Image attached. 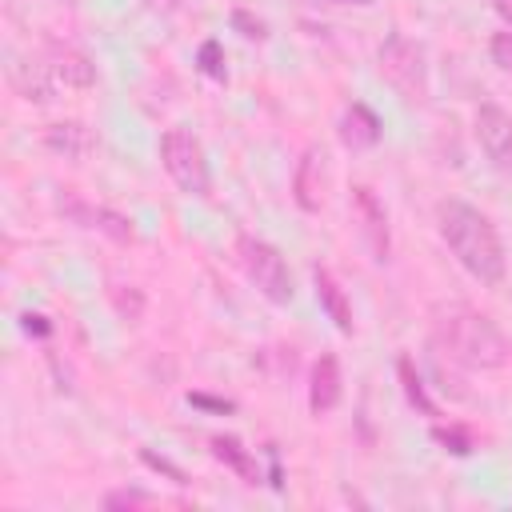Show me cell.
Wrapping results in <instances>:
<instances>
[{"mask_svg": "<svg viewBox=\"0 0 512 512\" xmlns=\"http://www.w3.org/2000/svg\"><path fill=\"white\" fill-rule=\"evenodd\" d=\"M432 348L436 356H448L452 364H464V368H504L508 356H512V344L508 336L476 308H464V304H448V308H436L432 316Z\"/></svg>", "mask_w": 512, "mask_h": 512, "instance_id": "6da1fadb", "label": "cell"}, {"mask_svg": "<svg viewBox=\"0 0 512 512\" xmlns=\"http://www.w3.org/2000/svg\"><path fill=\"white\" fill-rule=\"evenodd\" d=\"M440 236L452 248V256L480 280V284H500L504 280V244L484 212H476L464 200H444L436 208Z\"/></svg>", "mask_w": 512, "mask_h": 512, "instance_id": "7a4b0ae2", "label": "cell"}, {"mask_svg": "<svg viewBox=\"0 0 512 512\" xmlns=\"http://www.w3.org/2000/svg\"><path fill=\"white\" fill-rule=\"evenodd\" d=\"M380 72L388 76V84L408 100L420 104L428 96V64H424V48L416 40H408L404 32H392L380 44Z\"/></svg>", "mask_w": 512, "mask_h": 512, "instance_id": "3957f363", "label": "cell"}, {"mask_svg": "<svg viewBox=\"0 0 512 512\" xmlns=\"http://www.w3.org/2000/svg\"><path fill=\"white\" fill-rule=\"evenodd\" d=\"M236 252H240V264H244L248 280L256 284V292L264 300H272V304H288L292 300V272H288L280 248H272L260 236H240Z\"/></svg>", "mask_w": 512, "mask_h": 512, "instance_id": "277c9868", "label": "cell"}, {"mask_svg": "<svg viewBox=\"0 0 512 512\" xmlns=\"http://www.w3.org/2000/svg\"><path fill=\"white\" fill-rule=\"evenodd\" d=\"M160 160H164V172L176 180L180 192H188V196L208 192V160H204L200 140L188 128H168L160 136Z\"/></svg>", "mask_w": 512, "mask_h": 512, "instance_id": "5b68a950", "label": "cell"}, {"mask_svg": "<svg viewBox=\"0 0 512 512\" xmlns=\"http://www.w3.org/2000/svg\"><path fill=\"white\" fill-rule=\"evenodd\" d=\"M352 216H356V224H360V236H364L368 256H372L376 264H388V256H392V240H388V212H384V204L376 200V192H372V188H364V184H356V188H352Z\"/></svg>", "mask_w": 512, "mask_h": 512, "instance_id": "8992f818", "label": "cell"}, {"mask_svg": "<svg viewBox=\"0 0 512 512\" xmlns=\"http://www.w3.org/2000/svg\"><path fill=\"white\" fill-rule=\"evenodd\" d=\"M476 140H480V148H484V156L496 164V168H512V116L500 108V104H492V100H484L480 108H476Z\"/></svg>", "mask_w": 512, "mask_h": 512, "instance_id": "52a82bcc", "label": "cell"}, {"mask_svg": "<svg viewBox=\"0 0 512 512\" xmlns=\"http://www.w3.org/2000/svg\"><path fill=\"white\" fill-rule=\"evenodd\" d=\"M44 68H48V76H52V84L56 88H92L96 84V68H92V60L84 56V52H76V48H48V60H44Z\"/></svg>", "mask_w": 512, "mask_h": 512, "instance_id": "ba28073f", "label": "cell"}, {"mask_svg": "<svg viewBox=\"0 0 512 512\" xmlns=\"http://www.w3.org/2000/svg\"><path fill=\"white\" fill-rule=\"evenodd\" d=\"M340 392H344V380H340V360L332 352H324L316 364H312V376H308V408L316 416L332 412L340 404Z\"/></svg>", "mask_w": 512, "mask_h": 512, "instance_id": "9c48e42d", "label": "cell"}, {"mask_svg": "<svg viewBox=\"0 0 512 512\" xmlns=\"http://www.w3.org/2000/svg\"><path fill=\"white\" fill-rule=\"evenodd\" d=\"M44 148L56 152V156H64V160H84V156H92L96 136L80 120H60V124H48L44 128Z\"/></svg>", "mask_w": 512, "mask_h": 512, "instance_id": "30bf717a", "label": "cell"}, {"mask_svg": "<svg viewBox=\"0 0 512 512\" xmlns=\"http://www.w3.org/2000/svg\"><path fill=\"white\" fill-rule=\"evenodd\" d=\"M340 144L360 152V148H372L380 144V120L368 104H348L344 116H340Z\"/></svg>", "mask_w": 512, "mask_h": 512, "instance_id": "8fae6325", "label": "cell"}, {"mask_svg": "<svg viewBox=\"0 0 512 512\" xmlns=\"http://www.w3.org/2000/svg\"><path fill=\"white\" fill-rule=\"evenodd\" d=\"M312 284H316V300H320V308L328 312V320H332L340 332H352V304H348L340 280H336L328 268L316 264V268H312Z\"/></svg>", "mask_w": 512, "mask_h": 512, "instance_id": "7c38bea8", "label": "cell"}, {"mask_svg": "<svg viewBox=\"0 0 512 512\" xmlns=\"http://www.w3.org/2000/svg\"><path fill=\"white\" fill-rule=\"evenodd\" d=\"M320 168H324V152L320 148H308L296 164V176H292V192H296V204L304 212H316L320 208Z\"/></svg>", "mask_w": 512, "mask_h": 512, "instance_id": "4fadbf2b", "label": "cell"}, {"mask_svg": "<svg viewBox=\"0 0 512 512\" xmlns=\"http://www.w3.org/2000/svg\"><path fill=\"white\" fill-rule=\"evenodd\" d=\"M212 456H216L220 464H228L236 476H244L248 484H256V480H260V472H256V460L248 456V448H244L236 436H212Z\"/></svg>", "mask_w": 512, "mask_h": 512, "instance_id": "5bb4252c", "label": "cell"}, {"mask_svg": "<svg viewBox=\"0 0 512 512\" xmlns=\"http://www.w3.org/2000/svg\"><path fill=\"white\" fill-rule=\"evenodd\" d=\"M88 228L104 232V236H108V240H116V244H132V240H136L132 220H128V216H120V212H112V208H100V204H92Z\"/></svg>", "mask_w": 512, "mask_h": 512, "instance_id": "9a60e30c", "label": "cell"}, {"mask_svg": "<svg viewBox=\"0 0 512 512\" xmlns=\"http://www.w3.org/2000/svg\"><path fill=\"white\" fill-rule=\"evenodd\" d=\"M396 372H400V384H404V396H408V404H416L424 416H440V412H436V404H432V400H428V392H424V380H420L416 364H412L408 356H400Z\"/></svg>", "mask_w": 512, "mask_h": 512, "instance_id": "2e32d148", "label": "cell"}, {"mask_svg": "<svg viewBox=\"0 0 512 512\" xmlns=\"http://www.w3.org/2000/svg\"><path fill=\"white\" fill-rule=\"evenodd\" d=\"M432 436H436V444H444L452 456H468V452H472V432H468V428H460V424H448V428H444V424H436V428H432Z\"/></svg>", "mask_w": 512, "mask_h": 512, "instance_id": "e0dca14e", "label": "cell"}, {"mask_svg": "<svg viewBox=\"0 0 512 512\" xmlns=\"http://www.w3.org/2000/svg\"><path fill=\"white\" fill-rule=\"evenodd\" d=\"M148 504H156V496L144 492V488H116V492L104 496V508H108V512H120V508H148Z\"/></svg>", "mask_w": 512, "mask_h": 512, "instance_id": "ac0fdd59", "label": "cell"}, {"mask_svg": "<svg viewBox=\"0 0 512 512\" xmlns=\"http://www.w3.org/2000/svg\"><path fill=\"white\" fill-rule=\"evenodd\" d=\"M140 460H144L148 468H156V472H164V476H168L172 484H180V488L188 484V472H184V468H176V464H172L168 456H156L152 448H144V452H140Z\"/></svg>", "mask_w": 512, "mask_h": 512, "instance_id": "d6986e66", "label": "cell"}, {"mask_svg": "<svg viewBox=\"0 0 512 512\" xmlns=\"http://www.w3.org/2000/svg\"><path fill=\"white\" fill-rule=\"evenodd\" d=\"M200 68L212 76V80H224V52L216 40H204L200 44Z\"/></svg>", "mask_w": 512, "mask_h": 512, "instance_id": "ffe728a7", "label": "cell"}, {"mask_svg": "<svg viewBox=\"0 0 512 512\" xmlns=\"http://www.w3.org/2000/svg\"><path fill=\"white\" fill-rule=\"evenodd\" d=\"M232 28H236L244 40H264V36H268V32H264V24H260L252 12H244V8H236V12H232Z\"/></svg>", "mask_w": 512, "mask_h": 512, "instance_id": "44dd1931", "label": "cell"}, {"mask_svg": "<svg viewBox=\"0 0 512 512\" xmlns=\"http://www.w3.org/2000/svg\"><path fill=\"white\" fill-rule=\"evenodd\" d=\"M112 304H116V312L128 316V320H140V312H144L140 292H128V296H124V288H112Z\"/></svg>", "mask_w": 512, "mask_h": 512, "instance_id": "7402d4cb", "label": "cell"}, {"mask_svg": "<svg viewBox=\"0 0 512 512\" xmlns=\"http://www.w3.org/2000/svg\"><path fill=\"white\" fill-rule=\"evenodd\" d=\"M492 60H496V68L512 72V28H504V32L492 36Z\"/></svg>", "mask_w": 512, "mask_h": 512, "instance_id": "603a6c76", "label": "cell"}, {"mask_svg": "<svg viewBox=\"0 0 512 512\" xmlns=\"http://www.w3.org/2000/svg\"><path fill=\"white\" fill-rule=\"evenodd\" d=\"M188 404L196 408H208V412H232V400H216V396H204V392H192Z\"/></svg>", "mask_w": 512, "mask_h": 512, "instance_id": "cb8c5ba5", "label": "cell"}, {"mask_svg": "<svg viewBox=\"0 0 512 512\" xmlns=\"http://www.w3.org/2000/svg\"><path fill=\"white\" fill-rule=\"evenodd\" d=\"M24 332H36V336H48L52 324L40 316V312H24Z\"/></svg>", "mask_w": 512, "mask_h": 512, "instance_id": "d4e9b609", "label": "cell"}, {"mask_svg": "<svg viewBox=\"0 0 512 512\" xmlns=\"http://www.w3.org/2000/svg\"><path fill=\"white\" fill-rule=\"evenodd\" d=\"M152 12H160V16H168V12H176L180 8V0H144Z\"/></svg>", "mask_w": 512, "mask_h": 512, "instance_id": "484cf974", "label": "cell"}, {"mask_svg": "<svg viewBox=\"0 0 512 512\" xmlns=\"http://www.w3.org/2000/svg\"><path fill=\"white\" fill-rule=\"evenodd\" d=\"M492 8H496V12L504 16V24L512 28V0H492Z\"/></svg>", "mask_w": 512, "mask_h": 512, "instance_id": "4316f807", "label": "cell"}, {"mask_svg": "<svg viewBox=\"0 0 512 512\" xmlns=\"http://www.w3.org/2000/svg\"><path fill=\"white\" fill-rule=\"evenodd\" d=\"M336 4H372V0H336Z\"/></svg>", "mask_w": 512, "mask_h": 512, "instance_id": "83f0119b", "label": "cell"}]
</instances>
